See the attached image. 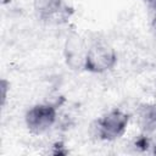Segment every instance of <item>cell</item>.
Returning <instances> with one entry per match:
<instances>
[{"label": "cell", "instance_id": "obj_1", "mask_svg": "<svg viewBox=\"0 0 156 156\" xmlns=\"http://www.w3.org/2000/svg\"><path fill=\"white\" fill-rule=\"evenodd\" d=\"M117 54L112 46L99 41L88 46L84 68L93 73H104L115 67Z\"/></svg>", "mask_w": 156, "mask_h": 156}, {"label": "cell", "instance_id": "obj_2", "mask_svg": "<svg viewBox=\"0 0 156 156\" xmlns=\"http://www.w3.org/2000/svg\"><path fill=\"white\" fill-rule=\"evenodd\" d=\"M24 122L29 132L33 134H43L56 122V108L50 104L34 105L26 112Z\"/></svg>", "mask_w": 156, "mask_h": 156}, {"label": "cell", "instance_id": "obj_3", "mask_svg": "<svg viewBox=\"0 0 156 156\" xmlns=\"http://www.w3.org/2000/svg\"><path fill=\"white\" fill-rule=\"evenodd\" d=\"M129 116L122 110H111L98 121V135L105 140H115L124 134Z\"/></svg>", "mask_w": 156, "mask_h": 156}, {"label": "cell", "instance_id": "obj_4", "mask_svg": "<svg viewBox=\"0 0 156 156\" xmlns=\"http://www.w3.org/2000/svg\"><path fill=\"white\" fill-rule=\"evenodd\" d=\"M88 46L78 34H71L65 43V57L72 68H84Z\"/></svg>", "mask_w": 156, "mask_h": 156}, {"label": "cell", "instance_id": "obj_5", "mask_svg": "<svg viewBox=\"0 0 156 156\" xmlns=\"http://www.w3.org/2000/svg\"><path fill=\"white\" fill-rule=\"evenodd\" d=\"M138 123L143 132L152 133L156 130V105L144 104L138 108Z\"/></svg>", "mask_w": 156, "mask_h": 156}, {"label": "cell", "instance_id": "obj_6", "mask_svg": "<svg viewBox=\"0 0 156 156\" xmlns=\"http://www.w3.org/2000/svg\"><path fill=\"white\" fill-rule=\"evenodd\" d=\"M61 7L62 0H33V9L35 13L44 20L57 15Z\"/></svg>", "mask_w": 156, "mask_h": 156}, {"label": "cell", "instance_id": "obj_7", "mask_svg": "<svg viewBox=\"0 0 156 156\" xmlns=\"http://www.w3.org/2000/svg\"><path fill=\"white\" fill-rule=\"evenodd\" d=\"M9 87H10V84H9L5 79H2L1 83H0V89H1V105H2V106L5 105L6 99H7V90H9Z\"/></svg>", "mask_w": 156, "mask_h": 156}, {"label": "cell", "instance_id": "obj_8", "mask_svg": "<svg viewBox=\"0 0 156 156\" xmlns=\"http://www.w3.org/2000/svg\"><path fill=\"white\" fill-rule=\"evenodd\" d=\"M145 2L149 6V9L152 10L154 15H156V0H145Z\"/></svg>", "mask_w": 156, "mask_h": 156}, {"label": "cell", "instance_id": "obj_9", "mask_svg": "<svg viewBox=\"0 0 156 156\" xmlns=\"http://www.w3.org/2000/svg\"><path fill=\"white\" fill-rule=\"evenodd\" d=\"M151 30H152L154 38L156 39V15H154V18H152V22H151Z\"/></svg>", "mask_w": 156, "mask_h": 156}, {"label": "cell", "instance_id": "obj_10", "mask_svg": "<svg viewBox=\"0 0 156 156\" xmlns=\"http://www.w3.org/2000/svg\"><path fill=\"white\" fill-rule=\"evenodd\" d=\"M152 152H154V154H155V155H156V145H155V146H154V151H152Z\"/></svg>", "mask_w": 156, "mask_h": 156}]
</instances>
